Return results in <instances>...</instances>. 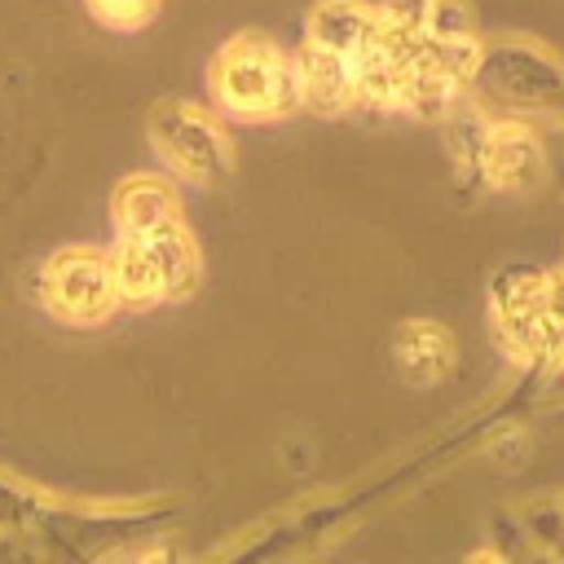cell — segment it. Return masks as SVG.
<instances>
[{"label":"cell","mask_w":564,"mask_h":564,"mask_svg":"<svg viewBox=\"0 0 564 564\" xmlns=\"http://www.w3.org/2000/svg\"><path fill=\"white\" fill-rule=\"evenodd\" d=\"M494 313L502 339L520 357H546L564 344V286L529 264L498 273L494 282Z\"/></svg>","instance_id":"1"},{"label":"cell","mask_w":564,"mask_h":564,"mask_svg":"<svg viewBox=\"0 0 564 564\" xmlns=\"http://www.w3.org/2000/svg\"><path fill=\"white\" fill-rule=\"evenodd\" d=\"M212 79H216L220 101L242 115H282V110L300 106L295 70L260 35H242L229 48H220Z\"/></svg>","instance_id":"2"},{"label":"cell","mask_w":564,"mask_h":564,"mask_svg":"<svg viewBox=\"0 0 564 564\" xmlns=\"http://www.w3.org/2000/svg\"><path fill=\"white\" fill-rule=\"evenodd\" d=\"M476 75L502 101H516L524 110H555V115H564V70L555 62H546L538 48L498 44V48L480 53Z\"/></svg>","instance_id":"3"},{"label":"cell","mask_w":564,"mask_h":564,"mask_svg":"<svg viewBox=\"0 0 564 564\" xmlns=\"http://www.w3.org/2000/svg\"><path fill=\"white\" fill-rule=\"evenodd\" d=\"M150 132H154V145H159L181 172H189V176H198V181L225 176V167H229V145H225L220 128H216L207 115H198V110H189V106H181V101H167V106L154 110Z\"/></svg>","instance_id":"4"},{"label":"cell","mask_w":564,"mask_h":564,"mask_svg":"<svg viewBox=\"0 0 564 564\" xmlns=\"http://www.w3.org/2000/svg\"><path fill=\"white\" fill-rule=\"evenodd\" d=\"M48 300L70 322H97V317H106V308L115 304L110 260H101L97 251H84V247L62 251L48 264Z\"/></svg>","instance_id":"5"},{"label":"cell","mask_w":564,"mask_h":564,"mask_svg":"<svg viewBox=\"0 0 564 564\" xmlns=\"http://www.w3.org/2000/svg\"><path fill=\"white\" fill-rule=\"evenodd\" d=\"M480 172L502 185V189H524L542 176V150L538 141L516 128V123H502V128H489L485 141H480V154H476Z\"/></svg>","instance_id":"6"},{"label":"cell","mask_w":564,"mask_h":564,"mask_svg":"<svg viewBox=\"0 0 564 564\" xmlns=\"http://www.w3.org/2000/svg\"><path fill=\"white\" fill-rule=\"evenodd\" d=\"M379 40V13L357 0H322L308 13V44H322L339 57H357Z\"/></svg>","instance_id":"7"},{"label":"cell","mask_w":564,"mask_h":564,"mask_svg":"<svg viewBox=\"0 0 564 564\" xmlns=\"http://www.w3.org/2000/svg\"><path fill=\"white\" fill-rule=\"evenodd\" d=\"M295 84H300V101L313 106V110H344L352 101V66H348V57H339V53H330L322 44H308L300 53Z\"/></svg>","instance_id":"8"},{"label":"cell","mask_w":564,"mask_h":564,"mask_svg":"<svg viewBox=\"0 0 564 564\" xmlns=\"http://www.w3.org/2000/svg\"><path fill=\"white\" fill-rule=\"evenodd\" d=\"M397 361L410 379L432 383L454 366V339H449V330H441L432 322H410L397 335Z\"/></svg>","instance_id":"9"},{"label":"cell","mask_w":564,"mask_h":564,"mask_svg":"<svg viewBox=\"0 0 564 564\" xmlns=\"http://www.w3.org/2000/svg\"><path fill=\"white\" fill-rule=\"evenodd\" d=\"M115 216L128 234H145L163 220H176V198L159 176H132L115 194Z\"/></svg>","instance_id":"10"},{"label":"cell","mask_w":564,"mask_h":564,"mask_svg":"<svg viewBox=\"0 0 564 564\" xmlns=\"http://www.w3.org/2000/svg\"><path fill=\"white\" fill-rule=\"evenodd\" d=\"M141 238H145V247H150V256H154V264L163 273L167 295H181V291H189L198 282V251H194L189 234L176 220H163V225L145 229Z\"/></svg>","instance_id":"11"},{"label":"cell","mask_w":564,"mask_h":564,"mask_svg":"<svg viewBox=\"0 0 564 564\" xmlns=\"http://www.w3.org/2000/svg\"><path fill=\"white\" fill-rule=\"evenodd\" d=\"M110 273H115V295H123L132 304H150V300L167 295L163 273H159V264H154V256H150L141 234H128V242L110 260Z\"/></svg>","instance_id":"12"},{"label":"cell","mask_w":564,"mask_h":564,"mask_svg":"<svg viewBox=\"0 0 564 564\" xmlns=\"http://www.w3.org/2000/svg\"><path fill=\"white\" fill-rule=\"evenodd\" d=\"M427 35H471V18L458 0H432L427 4Z\"/></svg>","instance_id":"13"},{"label":"cell","mask_w":564,"mask_h":564,"mask_svg":"<svg viewBox=\"0 0 564 564\" xmlns=\"http://www.w3.org/2000/svg\"><path fill=\"white\" fill-rule=\"evenodd\" d=\"M93 9H97L106 22L128 26V22H141V18L154 9V0H93Z\"/></svg>","instance_id":"14"}]
</instances>
